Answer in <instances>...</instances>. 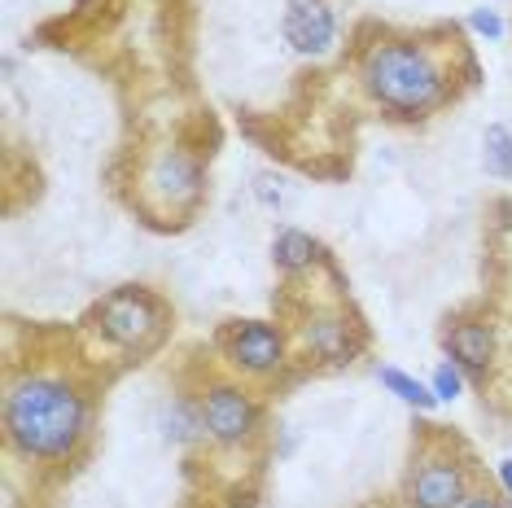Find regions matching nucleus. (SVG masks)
Wrapping results in <instances>:
<instances>
[{"instance_id":"obj_1","label":"nucleus","mask_w":512,"mask_h":508,"mask_svg":"<svg viewBox=\"0 0 512 508\" xmlns=\"http://www.w3.org/2000/svg\"><path fill=\"white\" fill-rule=\"evenodd\" d=\"M88 430V403L62 377H22L5 399V434L22 456L62 460Z\"/></svg>"},{"instance_id":"obj_2","label":"nucleus","mask_w":512,"mask_h":508,"mask_svg":"<svg viewBox=\"0 0 512 508\" xmlns=\"http://www.w3.org/2000/svg\"><path fill=\"white\" fill-rule=\"evenodd\" d=\"M364 88L390 114L416 119L442 101L447 75L434 62V53L421 49L416 40H377L364 53Z\"/></svg>"},{"instance_id":"obj_3","label":"nucleus","mask_w":512,"mask_h":508,"mask_svg":"<svg viewBox=\"0 0 512 508\" xmlns=\"http://www.w3.org/2000/svg\"><path fill=\"white\" fill-rule=\"evenodd\" d=\"M97 320H101V333H106L110 346L132 351V346H145L158 333V303L145 290L127 285V290H114L106 303H101Z\"/></svg>"},{"instance_id":"obj_4","label":"nucleus","mask_w":512,"mask_h":508,"mask_svg":"<svg viewBox=\"0 0 512 508\" xmlns=\"http://www.w3.org/2000/svg\"><path fill=\"white\" fill-rule=\"evenodd\" d=\"M202 425H206V434H211L215 443L237 447V443H246V438L254 434V425H259V408H254V399L241 386L219 381V386H211L202 395Z\"/></svg>"},{"instance_id":"obj_5","label":"nucleus","mask_w":512,"mask_h":508,"mask_svg":"<svg viewBox=\"0 0 512 508\" xmlns=\"http://www.w3.org/2000/svg\"><path fill=\"white\" fill-rule=\"evenodd\" d=\"M224 351H228L232 368H241V373H250V377H267L285 364V338H281V329L267 325V320L232 325Z\"/></svg>"},{"instance_id":"obj_6","label":"nucleus","mask_w":512,"mask_h":508,"mask_svg":"<svg viewBox=\"0 0 512 508\" xmlns=\"http://www.w3.org/2000/svg\"><path fill=\"white\" fill-rule=\"evenodd\" d=\"M412 508H460L469 500V478L451 456H425L407 482Z\"/></svg>"},{"instance_id":"obj_7","label":"nucleus","mask_w":512,"mask_h":508,"mask_svg":"<svg viewBox=\"0 0 512 508\" xmlns=\"http://www.w3.org/2000/svg\"><path fill=\"white\" fill-rule=\"evenodd\" d=\"M281 31L289 40V49L302 57H324L337 40V22L329 0H285V18Z\"/></svg>"},{"instance_id":"obj_8","label":"nucleus","mask_w":512,"mask_h":508,"mask_svg":"<svg viewBox=\"0 0 512 508\" xmlns=\"http://www.w3.org/2000/svg\"><path fill=\"white\" fill-rule=\"evenodd\" d=\"M149 184H154L171 206H189V202L202 198V167H197V158H189L184 149H167V154L154 163Z\"/></svg>"},{"instance_id":"obj_9","label":"nucleus","mask_w":512,"mask_h":508,"mask_svg":"<svg viewBox=\"0 0 512 508\" xmlns=\"http://www.w3.org/2000/svg\"><path fill=\"white\" fill-rule=\"evenodd\" d=\"M447 360H456L469 377H486V368L495 360V333L477 320H460L447 333Z\"/></svg>"},{"instance_id":"obj_10","label":"nucleus","mask_w":512,"mask_h":508,"mask_svg":"<svg viewBox=\"0 0 512 508\" xmlns=\"http://www.w3.org/2000/svg\"><path fill=\"white\" fill-rule=\"evenodd\" d=\"M307 346L320 355V360H329V364H342V360H351L355 355V338H351V325H346L342 316H316L307 325Z\"/></svg>"},{"instance_id":"obj_11","label":"nucleus","mask_w":512,"mask_h":508,"mask_svg":"<svg viewBox=\"0 0 512 508\" xmlns=\"http://www.w3.org/2000/svg\"><path fill=\"white\" fill-rule=\"evenodd\" d=\"M316 254H320V246H316V237L311 233H302V228H281V233L272 237V263L281 272H302V268H311L316 263Z\"/></svg>"},{"instance_id":"obj_12","label":"nucleus","mask_w":512,"mask_h":508,"mask_svg":"<svg viewBox=\"0 0 512 508\" xmlns=\"http://www.w3.org/2000/svg\"><path fill=\"white\" fill-rule=\"evenodd\" d=\"M377 381L390 390L399 403H407V408H416V412H434L438 408V395L425 386V381H416L412 373H403V368H394V364H381L377 368Z\"/></svg>"},{"instance_id":"obj_13","label":"nucleus","mask_w":512,"mask_h":508,"mask_svg":"<svg viewBox=\"0 0 512 508\" xmlns=\"http://www.w3.org/2000/svg\"><path fill=\"white\" fill-rule=\"evenodd\" d=\"M482 167L495 180H512V127L491 123L482 132Z\"/></svg>"},{"instance_id":"obj_14","label":"nucleus","mask_w":512,"mask_h":508,"mask_svg":"<svg viewBox=\"0 0 512 508\" xmlns=\"http://www.w3.org/2000/svg\"><path fill=\"white\" fill-rule=\"evenodd\" d=\"M206 425H202V403H189V399H171V408L162 412V434L171 443H189L197 438Z\"/></svg>"},{"instance_id":"obj_15","label":"nucleus","mask_w":512,"mask_h":508,"mask_svg":"<svg viewBox=\"0 0 512 508\" xmlns=\"http://www.w3.org/2000/svg\"><path fill=\"white\" fill-rule=\"evenodd\" d=\"M464 368L456 364V360H442L438 368H434V377H429V390L438 395V403H451V399H460L464 395Z\"/></svg>"},{"instance_id":"obj_16","label":"nucleus","mask_w":512,"mask_h":508,"mask_svg":"<svg viewBox=\"0 0 512 508\" xmlns=\"http://www.w3.org/2000/svg\"><path fill=\"white\" fill-rule=\"evenodd\" d=\"M254 193H259V202L263 206H285V180L281 176H272V171H263V176H254Z\"/></svg>"},{"instance_id":"obj_17","label":"nucleus","mask_w":512,"mask_h":508,"mask_svg":"<svg viewBox=\"0 0 512 508\" xmlns=\"http://www.w3.org/2000/svg\"><path fill=\"white\" fill-rule=\"evenodd\" d=\"M469 27L477 31V36H486V40H504V18L495 14V9H473L469 14Z\"/></svg>"},{"instance_id":"obj_18","label":"nucleus","mask_w":512,"mask_h":508,"mask_svg":"<svg viewBox=\"0 0 512 508\" xmlns=\"http://www.w3.org/2000/svg\"><path fill=\"white\" fill-rule=\"evenodd\" d=\"M460 508H508V504H504V500H495V495H486V491H482V495H469V500H464Z\"/></svg>"},{"instance_id":"obj_19","label":"nucleus","mask_w":512,"mask_h":508,"mask_svg":"<svg viewBox=\"0 0 512 508\" xmlns=\"http://www.w3.org/2000/svg\"><path fill=\"white\" fill-rule=\"evenodd\" d=\"M495 473H499V487H504V491L512 495V456H504V460H499V465H495Z\"/></svg>"}]
</instances>
